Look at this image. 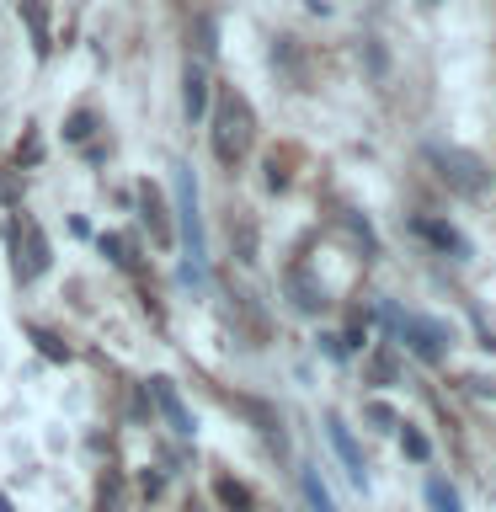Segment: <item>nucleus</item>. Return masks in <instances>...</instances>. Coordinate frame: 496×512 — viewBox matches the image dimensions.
Listing matches in <instances>:
<instances>
[{
  "mask_svg": "<svg viewBox=\"0 0 496 512\" xmlns=\"http://www.w3.org/2000/svg\"><path fill=\"white\" fill-rule=\"evenodd\" d=\"M256 139V112L240 91H219L214 102V128H208V144H214V155L224 160V166H240Z\"/></svg>",
  "mask_w": 496,
  "mask_h": 512,
  "instance_id": "1",
  "label": "nucleus"
},
{
  "mask_svg": "<svg viewBox=\"0 0 496 512\" xmlns=\"http://www.w3.org/2000/svg\"><path fill=\"white\" fill-rule=\"evenodd\" d=\"M176 224H182V240H187V267L203 272V208H198V182L192 171H176Z\"/></svg>",
  "mask_w": 496,
  "mask_h": 512,
  "instance_id": "2",
  "label": "nucleus"
},
{
  "mask_svg": "<svg viewBox=\"0 0 496 512\" xmlns=\"http://www.w3.org/2000/svg\"><path fill=\"white\" fill-rule=\"evenodd\" d=\"M432 160L443 166L448 187H459V192H486L491 187V176H486V166H480L475 155H464V150H432Z\"/></svg>",
  "mask_w": 496,
  "mask_h": 512,
  "instance_id": "3",
  "label": "nucleus"
},
{
  "mask_svg": "<svg viewBox=\"0 0 496 512\" xmlns=\"http://www.w3.org/2000/svg\"><path fill=\"white\" fill-rule=\"evenodd\" d=\"M326 438H331V448H336V459L347 464L352 486H358V491H368V464H363V448H358V438L347 432V422H342V416H326Z\"/></svg>",
  "mask_w": 496,
  "mask_h": 512,
  "instance_id": "4",
  "label": "nucleus"
},
{
  "mask_svg": "<svg viewBox=\"0 0 496 512\" xmlns=\"http://www.w3.org/2000/svg\"><path fill=\"white\" fill-rule=\"evenodd\" d=\"M400 331H406V342H411V352H416V358H427V363H438L443 358V326H438V320H406V326H400Z\"/></svg>",
  "mask_w": 496,
  "mask_h": 512,
  "instance_id": "5",
  "label": "nucleus"
},
{
  "mask_svg": "<svg viewBox=\"0 0 496 512\" xmlns=\"http://www.w3.org/2000/svg\"><path fill=\"white\" fill-rule=\"evenodd\" d=\"M150 395H155V406H160V416L182 432V438H192V416H187V406H182V395H176V384L171 379H150Z\"/></svg>",
  "mask_w": 496,
  "mask_h": 512,
  "instance_id": "6",
  "label": "nucleus"
},
{
  "mask_svg": "<svg viewBox=\"0 0 496 512\" xmlns=\"http://www.w3.org/2000/svg\"><path fill=\"white\" fill-rule=\"evenodd\" d=\"M182 107H187L192 123H203V112H208V75H203V64H187V75H182Z\"/></svg>",
  "mask_w": 496,
  "mask_h": 512,
  "instance_id": "7",
  "label": "nucleus"
},
{
  "mask_svg": "<svg viewBox=\"0 0 496 512\" xmlns=\"http://www.w3.org/2000/svg\"><path fill=\"white\" fill-rule=\"evenodd\" d=\"M139 203H144V224H150V235L160 240V246H171V224H166V214H160V198H155L150 182L139 187Z\"/></svg>",
  "mask_w": 496,
  "mask_h": 512,
  "instance_id": "8",
  "label": "nucleus"
},
{
  "mask_svg": "<svg viewBox=\"0 0 496 512\" xmlns=\"http://www.w3.org/2000/svg\"><path fill=\"white\" fill-rule=\"evenodd\" d=\"M22 22L32 32V48L48 54V6H43V0H22Z\"/></svg>",
  "mask_w": 496,
  "mask_h": 512,
  "instance_id": "9",
  "label": "nucleus"
},
{
  "mask_svg": "<svg viewBox=\"0 0 496 512\" xmlns=\"http://www.w3.org/2000/svg\"><path fill=\"white\" fill-rule=\"evenodd\" d=\"M427 507L432 512H459V496H454V486H448L443 475H427Z\"/></svg>",
  "mask_w": 496,
  "mask_h": 512,
  "instance_id": "10",
  "label": "nucleus"
},
{
  "mask_svg": "<svg viewBox=\"0 0 496 512\" xmlns=\"http://www.w3.org/2000/svg\"><path fill=\"white\" fill-rule=\"evenodd\" d=\"M48 267V240L38 235V230H32L27 235V262H22V278H32V272H43Z\"/></svg>",
  "mask_w": 496,
  "mask_h": 512,
  "instance_id": "11",
  "label": "nucleus"
},
{
  "mask_svg": "<svg viewBox=\"0 0 496 512\" xmlns=\"http://www.w3.org/2000/svg\"><path fill=\"white\" fill-rule=\"evenodd\" d=\"M416 235H427V240H438L443 251H459V235L448 230V224H438V219H416Z\"/></svg>",
  "mask_w": 496,
  "mask_h": 512,
  "instance_id": "12",
  "label": "nucleus"
},
{
  "mask_svg": "<svg viewBox=\"0 0 496 512\" xmlns=\"http://www.w3.org/2000/svg\"><path fill=\"white\" fill-rule=\"evenodd\" d=\"M214 491H219V502L230 507V512H251V496H246V486H235V480H214Z\"/></svg>",
  "mask_w": 496,
  "mask_h": 512,
  "instance_id": "13",
  "label": "nucleus"
},
{
  "mask_svg": "<svg viewBox=\"0 0 496 512\" xmlns=\"http://www.w3.org/2000/svg\"><path fill=\"white\" fill-rule=\"evenodd\" d=\"M299 486H304V496H310V507H315V512H336V507H331V496H326V486H320V475H315V470H304V475H299Z\"/></svg>",
  "mask_w": 496,
  "mask_h": 512,
  "instance_id": "14",
  "label": "nucleus"
},
{
  "mask_svg": "<svg viewBox=\"0 0 496 512\" xmlns=\"http://www.w3.org/2000/svg\"><path fill=\"white\" fill-rule=\"evenodd\" d=\"M400 443H406V454H411L416 464H427V454H432V448H427V438H422L416 427H406V432H400Z\"/></svg>",
  "mask_w": 496,
  "mask_h": 512,
  "instance_id": "15",
  "label": "nucleus"
},
{
  "mask_svg": "<svg viewBox=\"0 0 496 512\" xmlns=\"http://www.w3.org/2000/svg\"><path fill=\"white\" fill-rule=\"evenodd\" d=\"M368 422H374V427L384 432V427H395V411H390V406H379V400H374V406H368Z\"/></svg>",
  "mask_w": 496,
  "mask_h": 512,
  "instance_id": "16",
  "label": "nucleus"
},
{
  "mask_svg": "<svg viewBox=\"0 0 496 512\" xmlns=\"http://www.w3.org/2000/svg\"><path fill=\"white\" fill-rule=\"evenodd\" d=\"M64 134H70V139H86V134H91V112H75V118H70V128H64Z\"/></svg>",
  "mask_w": 496,
  "mask_h": 512,
  "instance_id": "17",
  "label": "nucleus"
},
{
  "mask_svg": "<svg viewBox=\"0 0 496 512\" xmlns=\"http://www.w3.org/2000/svg\"><path fill=\"white\" fill-rule=\"evenodd\" d=\"M0 512H16V507H11V502H6V496H0Z\"/></svg>",
  "mask_w": 496,
  "mask_h": 512,
  "instance_id": "18",
  "label": "nucleus"
}]
</instances>
